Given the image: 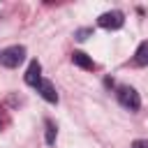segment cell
<instances>
[{
	"label": "cell",
	"instance_id": "5",
	"mask_svg": "<svg viewBox=\"0 0 148 148\" xmlns=\"http://www.w3.org/2000/svg\"><path fill=\"white\" fill-rule=\"evenodd\" d=\"M37 90H39V95H42L46 102H51V104L58 102V92H56V88H53L51 81H44V79H42V83L37 86Z\"/></svg>",
	"mask_w": 148,
	"mask_h": 148
},
{
	"label": "cell",
	"instance_id": "1",
	"mask_svg": "<svg viewBox=\"0 0 148 148\" xmlns=\"http://www.w3.org/2000/svg\"><path fill=\"white\" fill-rule=\"evenodd\" d=\"M23 60H25V49L18 46V44L0 51V65H5V67H18Z\"/></svg>",
	"mask_w": 148,
	"mask_h": 148
},
{
	"label": "cell",
	"instance_id": "8",
	"mask_svg": "<svg viewBox=\"0 0 148 148\" xmlns=\"http://www.w3.org/2000/svg\"><path fill=\"white\" fill-rule=\"evenodd\" d=\"M56 134H58V130H56L53 120H46V143H49V146L56 143Z\"/></svg>",
	"mask_w": 148,
	"mask_h": 148
},
{
	"label": "cell",
	"instance_id": "2",
	"mask_svg": "<svg viewBox=\"0 0 148 148\" xmlns=\"http://www.w3.org/2000/svg\"><path fill=\"white\" fill-rule=\"evenodd\" d=\"M118 102L130 111H136L141 106V97H139L136 88H132V86H120L118 88Z\"/></svg>",
	"mask_w": 148,
	"mask_h": 148
},
{
	"label": "cell",
	"instance_id": "11",
	"mask_svg": "<svg viewBox=\"0 0 148 148\" xmlns=\"http://www.w3.org/2000/svg\"><path fill=\"white\" fill-rule=\"evenodd\" d=\"M0 127H2V120H0Z\"/></svg>",
	"mask_w": 148,
	"mask_h": 148
},
{
	"label": "cell",
	"instance_id": "4",
	"mask_svg": "<svg viewBox=\"0 0 148 148\" xmlns=\"http://www.w3.org/2000/svg\"><path fill=\"white\" fill-rule=\"evenodd\" d=\"M25 83L28 86H35V88L42 83V65L37 60H32L28 65V69H25Z\"/></svg>",
	"mask_w": 148,
	"mask_h": 148
},
{
	"label": "cell",
	"instance_id": "9",
	"mask_svg": "<svg viewBox=\"0 0 148 148\" xmlns=\"http://www.w3.org/2000/svg\"><path fill=\"white\" fill-rule=\"evenodd\" d=\"M132 148H148V141H146V139H136V141L132 143Z\"/></svg>",
	"mask_w": 148,
	"mask_h": 148
},
{
	"label": "cell",
	"instance_id": "3",
	"mask_svg": "<svg viewBox=\"0 0 148 148\" xmlns=\"http://www.w3.org/2000/svg\"><path fill=\"white\" fill-rule=\"evenodd\" d=\"M97 23L102 25V28H106V30H118V28H123V23H125V16H123V12H104L99 18H97Z\"/></svg>",
	"mask_w": 148,
	"mask_h": 148
},
{
	"label": "cell",
	"instance_id": "10",
	"mask_svg": "<svg viewBox=\"0 0 148 148\" xmlns=\"http://www.w3.org/2000/svg\"><path fill=\"white\" fill-rule=\"evenodd\" d=\"M88 35H90V30H88V28H83V30H79V32H76V39H81V42H83Z\"/></svg>",
	"mask_w": 148,
	"mask_h": 148
},
{
	"label": "cell",
	"instance_id": "6",
	"mask_svg": "<svg viewBox=\"0 0 148 148\" xmlns=\"http://www.w3.org/2000/svg\"><path fill=\"white\" fill-rule=\"evenodd\" d=\"M72 62H74L76 67H81V69H95L92 58H88L83 51H74V53H72Z\"/></svg>",
	"mask_w": 148,
	"mask_h": 148
},
{
	"label": "cell",
	"instance_id": "7",
	"mask_svg": "<svg viewBox=\"0 0 148 148\" xmlns=\"http://www.w3.org/2000/svg\"><path fill=\"white\" fill-rule=\"evenodd\" d=\"M134 60H136L139 65H148V42H141V44L136 46Z\"/></svg>",
	"mask_w": 148,
	"mask_h": 148
}]
</instances>
